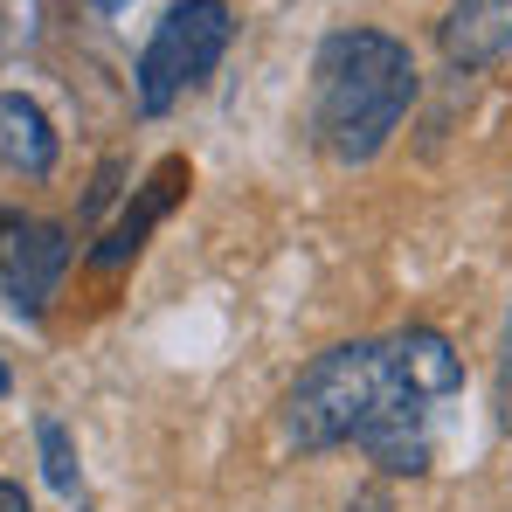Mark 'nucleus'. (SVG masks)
<instances>
[{"label": "nucleus", "instance_id": "ddd939ff", "mask_svg": "<svg viewBox=\"0 0 512 512\" xmlns=\"http://www.w3.org/2000/svg\"><path fill=\"white\" fill-rule=\"evenodd\" d=\"M90 7H97V14H125L132 0H90Z\"/></svg>", "mask_w": 512, "mask_h": 512}, {"label": "nucleus", "instance_id": "7ed1b4c3", "mask_svg": "<svg viewBox=\"0 0 512 512\" xmlns=\"http://www.w3.org/2000/svg\"><path fill=\"white\" fill-rule=\"evenodd\" d=\"M229 35H236L229 0H173L139 49V111L167 118L187 90H201L229 56Z\"/></svg>", "mask_w": 512, "mask_h": 512}, {"label": "nucleus", "instance_id": "1a4fd4ad", "mask_svg": "<svg viewBox=\"0 0 512 512\" xmlns=\"http://www.w3.org/2000/svg\"><path fill=\"white\" fill-rule=\"evenodd\" d=\"M360 450L388 471V478H429L436 464V436H429V409H388L381 423L360 436Z\"/></svg>", "mask_w": 512, "mask_h": 512}, {"label": "nucleus", "instance_id": "9b49d317", "mask_svg": "<svg viewBox=\"0 0 512 512\" xmlns=\"http://www.w3.org/2000/svg\"><path fill=\"white\" fill-rule=\"evenodd\" d=\"M499 429L512 436V312H506V340H499Z\"/></svg>", "mask_w": 512, "mask_h": 512}, {"label": "nucleus", "instance_id": "f8f14e48", "mask_svg": "<svg viewBox=\"0 0 512 512\" xmlns=\"http://www.w3.org/2000/svg\"><path fill=\"white\" fill-rule=\"evenodd\" d=\"M0 512H35V506H28V492H21L14 478H0Z\"/></svg>", "mask_w": 512, "mask_h": 512}, {"label": "nucleus", "instance_id": "f257e3e1", "mask_svg": "<svg viewBox=\"0 0 512 512\" xmlns=\"http://www.w3.org/2000/svg\"><path fill=\"white\" fill-rule=\"evenodd\" d=\"M416 104V56L388 28H333L312 56V139L326 160L367 167Z\"/></svg>", "mask_w": 512, "mask_h": 512}, {"label": "nucleus", "instance_id": "39448f33", "mask_svg": "<svg viewBox=\"0 0 512 512\" xmlns=\"http://www.w3.org/2000/svg\"><path fill=\"white\" fill-rule=\"evenodd\" d=\"M443 56L457 70H492L512 56V0H450L436 28Z\"/></svg>", "mask_w": 512, "mask_h": 512}, {"label": "nucleus", "instance_id": "423d86ee", "mask_svg": "<svg viewBox=\"0 0 512 512\" xmlns=\"http://www.w3.org/2000/svg\"><path fill=\"white\" fill-rule=\"evenodd\" d=\"M388 360H395V381H402L423 409L450 402V395L464 388V353L443 340L436 326H409V333H395V340H388Z\"/></svg>", "mask_w": 512, "mask_h": 512}, {"label": "nucleus", "instance_id": "4468645a", "mask_svg": "<svg viewBox=\"0 0 512 512\" xmlns=\"http://www.w3.org/2000/svg\"><path fill=\"white\" fill-rule=\"evenodd\" d=\"M7 388H14V374H7V360H0V402H7Z\"/></svg>", "mask_w": 512, "mask_h": 512}, {"label": "nucleus", "instance_id": "6e6552de", "mask_svg": "<svg viewBox=\"0 0 512 512\" xmlns=\"http://www.w3.org/2000/svg\"><path fill=\"white\" fill-rule=\"evenodd\" d=\"M0 167L28 173V180L56 167V125L28 90H0Z\"/></svg>", "mask_w": 512, "mask_h": 512}, {"label": "nucleus", "instance_id": "f03ea898", "mask_svg": "<svg viewBox=\"0 0 512 512\" xmlns=\"http://www.w3.org/2000/svg\"><path fill=\"white\" fill-rule=\"evenodd\" d=\"M388 409H423L395 381L388 340H340V346H326L319 360H305L298 381L284 388V443L319 457V450L360 443Z\"/></svg>", "mask_w": 512, "mask_h": 512}, {"label": "nucleus", "instance_id": "9d476101", "mask_svg": "<svg viewBox=\"0 0 512 512\" xmlns=\"http://www.w3.org/2000/svg\"><path fill=\"white\" fill-rule=\"evenodd\" d=\"M35 450H42V478H49V492L77 499V492H84V457H77V436H70V423L42 416V423H35Z\"/></svg>", "mask_w": 512, "mask_h": 512}, {"label": "nucleus", "instance_id": "20e7f679", "mask_svg": "<svg viewBox=\"0 0 512 512\" xmlns=\"http://www.w3.org/2000/svg\"><path fill=\"white\" fill-rule=\"evenodd\" d=\"M70 229L49 222V215H21V208H0V291L14 305V319H42L63 270H70Z\"/></svg>", "mask_w": 512, "mask_h": 512}, {"label": "nucleus", "instance_id": "0eeeda50", "mask_svg": "<svg viewBox=\"0 0 512 512\" xmlns=\"http://www.w3.org/2000/svg\"><path fill=\"white\" fill-rule=\"evenodd\" d=\"M180 194H187V160H167V167H160L153 180H146V187H139V201H132V208L111 222V236L90 250V263H97V270H125L132 256L146 250V236L167 222V208L180 201Z\"/></svg>", "mask_w": 512, "mask_h": 512}]
</instances>
